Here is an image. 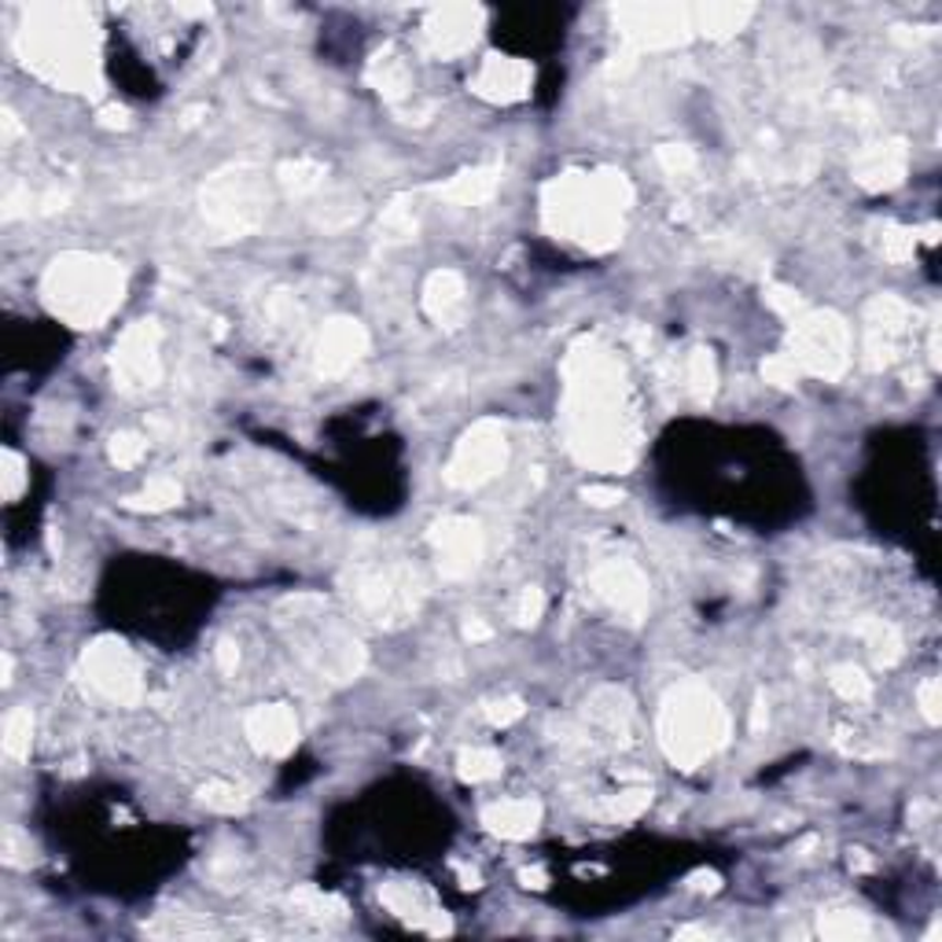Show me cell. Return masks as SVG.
I'll use <instances>...</instances> for the list:
<instances>
[{"mask_svg": "<svg viewBox=\"0 0 942 942\" xmlns=\"http://www.w3.org/2000/svg\"><path fill=\"white\" fill-rule=\"evenodd\" d=\"M122 291V280L111 266L89 258H70L52 269L48 299L56 310L75 324H97L114 310Z\"/></svg>", "mask_w": 942, "mask_h": 942, "instance_id": "6da1fadb", "label": "cell"}, {"mask_svg": "<svg viewBox=\"0 0 942 942\" xmlns=\"http://www.w3.org/2000/svg\"><path fill=\"white\" fill-rule=\"evenodd\" d=\"M718 707L710 704L707 696L688 699L682 707H670L666 718V744L674 748V755H682L685 762H696L699 755H707L710 744L718 740Z\"/></svg>", "mask_w": 942, "mask_h": 942, "instance_id": "7a4b0ae2", "label": "cell"}, {"mask_svg": "<svg viewBox=\"0 0 942 942\" xmlns=\"http://www.w3.org/2000/svg\"><path fill=\"white\" fill-rule=\"evenodd\" d=\"M806 369L821 372V375H836L846 361V335L836 321L814 317L803 324L799 332V354H795Z\"/></svg>", "mask_w": 942, "mask_h": 942, "instance_id": "3957f363", "label": "cell"}, {"mask_svg": "<svg viewBox=\"0 0 942 942\" xmlns=\"http://www.w3.org/2000/svg\"><path fill=\"white\" fill-rule=\"evenodd\" d=\"M501 460H505V438H501V431H494V427H479L475 435L464 438L449 479H453V483H464V486L483 483V479L494 475Z\"/></svg>", "mask_w": 942, "mask_h": 942, "instance_id": "277c9868", "label": "cell"}, {"mask_svg": "<svg viewBox=\"0 0 942 942\" xmlns=\"http://www.w3.org/2000/svg\"><path fill=\"white\" fill-rule=\"evenodd\" d=\"M89 677L103 696L122 699V704H133L141 696L137 670H133L130 655L119 652V648H97L89 655Z\"/></svg>", "mask_w": 942, "mask_h": 942, "instance_id": "5b68a950", "label": "cell"}, {"mask_svg": "<svg viewBox=\"0 0 942 942\" xmlns=\"http://www.w3.org/2000/svg\"><path fill=\"white\" fill-rule=\"evenodd\" d=\"M119 365L122 380L133 383V386H152L155 375H159V358H155V328L141 324V328L125 332L122 347H119Z\"/></svg>", "mask_w": 942, "mask_h": 942, "instance_id": "8992f818", "label": "cell"}, {"mask_svg": "<svg viewBox=\"0 0 942 942\" xmlns=\"http://www.w3.org/2000/svg\"><path fill=\"white\" fill-rule=\"evenodd\" d=\"M361 347H365V332L358 328V324H350V321L332 324L321 339V369H328V372L347 369V365L361 354Z\"/></svg>", "mask_w": 942, "mask_h": 942, "instance_id": "52a82bcc", "label": "cell"}, {"mask_svg": "<svg viewBox=\"0 0 942 942\" xmlns=\"http://www.w3.org/2000/svg\"><path fill=\"white\" fill-rule=\"evenodd\" d=\"M250 737L266 751H288L295 744V718L284 707H261L250 718Z\"/></svg>", "mask_w": 942, "mask_h": 942, "instance_id": "ba28073f", "label": "cell"}, {"mask_svg": "<svg viewBox=\"0 0 942 942\" xmlns=\"http://www.w3.org/2000/svg\"><path fill=\"white\" fill-rule=\"evenodd\" d=\"M438 546H442L446 571H468L479 557V534L471 523H446V530L438 534Z\"/></svg>", "mask_w": 942, "mask_h": 942, "instance_id": "9c48e42d", "label": "cell"}, {"mask_svg": "<svg viewBox=\"0 0 942 942\" xmlns=\"http://www.w3.org/2000/svg\"><path fill=\"white\" fill-rule=\"evenodd\" d=\"M906 170V152L898 144H887V148H873L857 166V181H865L868 188H884L895 184Z\"/></svg>", "mask_w": 942, "mask_h": 942, "instance_id": "30bf717a", "label": "cell"}, {"mask_svg": "<svg viewBox=\"0 0 942 942\" xmlns=\"http://www.w3.org/2000/svg\"><path fill=\"white\" fill-rule=\"evenodd\" d=\"M538 818L541 814L534 803H501L486 814L490 829L508 836V840H523V836H530L534 829H538Z\"/></svg>", "mask_w": 942, "mask_h": 942, "instance_id": "8fae6325", "label": "cell"}, {"mask_svg": "<svg viewBox=\"0 0 942 942\" xmlns=\"http://www.w3.org/2000/svg\"><path fill=\"white\" fill-rule=\"evenodd\" d=\"M479 89L490 92L494 100L523 97V89H527V70L512 59H494V63H486L483 78H479Z\"/></svg>", "mask_w": 942, "mask_h": 942, "instance_id": "7c38bea8", "label": "cell"}, {"mask_svg": "<svg viewBox=\"0 0 942 942\" xmlns=\"http://www.w3.org/2000/svg\"><path fill=\"white\" fill-rule=\"evenodd\" d=\"M427 306H431L435 317H449L453 310L464 306V288L453 273H438L431 284H427Z\"/></svg>", "mask_w": 942, "mask_h": 942, "instance_id": "4fadbf2b", "label": "cell"}, {"mask_svg": "<svg viewBox=\"0 0 942 942\" xmlns=\"http://www.w3.org/2000/svg\"><path fill=\"white\" fill-rule=\"evenodd\" d=\"M494 184H497V177H494V173L475 170V173L457 177V181L449 184L446 192L453 195V199H460V203H479V199H486L490 192H494Z\"/></svg>", "mask_w": 942, "mask_h": 942, "instance_id": "5bb4252c", "label": "cell"}, {"mask_svg": "<svg viewBox=\"0 0 942 942\" xmlns=\"http://www.w3.org/2000/svg\"><path fill=\"white\" fill-rule=\"evenodd\" d=\"M501 773V759L490 755V751H471V755H464V777L471 781H490Z\"/></svg>", "mask_w": 942, "mask_h": 942, "instance_id": "9a60e30c", "label": "cell"}, {"mask_svg": "<svg viewBox=\"0 0 942 942\" xmlns=\"http://www.w3.org/2000/svg\"><path fill=\"white\" fill-rule=\"evenodd\" d=\"M177 497H181V486L170 483V479H155V483L144 490V501H148V508H170Z\"/></svg>", "mask_w": 942, "mask_h": 942, "instance_id": "2e32d148", "label": "cell"}, {"mask_svg": "<svg viewBox=\"0 0 942 942\" xmlns=\"http://www.w3.org/2000/svg\"><path fill=\"white\" fill-rule=\"evenodd\" d=\"M832 685L840 688V693H843L846 699H854V696H868V682L862 677V670H851V666L836 670Z\"/></svg>", "mask_w": 942, "mask_h": 942, "instance_id": "e0dca14e", "label": "cell"}, {"mask_svg": "<svg viewBox=\"0 0 942 942\" xmlns=\"http://www.w3.org/2000/svg\"><path fill=\"white\" fill-rule=\"evenodd\" d=\"M26 732H30V715H23V710H19V715H12L8 718V751H12V755H23V744H26Z\"/></svg>", "mask_w": 942, "mask_h": 942, "instance_id": "ac0fdd59", "label": "cell"}, {"mask_svg": "<svg viewBox=\"0 0 942 942\" xmlns=\"http://www.w3.org/2000/svg\"><path fill=\"white\" fill-rule=\"evenodd\" d=\"M141 453H144V442H141V438H133V435L114 438V460H119V464H133V460H137Z\"/></svg>", "mask_w": 942, "mask_h": 942, "instance_id": "d6986e66", "label": "cell"}, {"mask_svg": "<svg viewBox=\"0 0 942 942\" xmlns=\"http://www.w3.org/2000/svg\"><path fill=\"white\" fill-rule=\"evenodd\" d=\"M766 380H773V383H781V386H788V383H795V361H766Z\"/></svg>", "mask_w": 942, "mask_h": 942, "instance_id": "ffe728a7", "label": "cell"}, {"mask_svg": "<svg viewBox=\"0 0 942 942\" xmlns=\"http://www.w3.org/2000/svg\"><path fill=\"white\" fill-rule=\"evenodd\" d=\"M19 483H23V475H19V460L8 453V457H4V490H8V501H15Z\"/></svg>", "mask_w": 942, "mask_h": 942, "instance_id": "44dd1931", "label": "cell"}, {"mask_svg": "<svg viewBox=\"0 0 942 942\" xmlns=\"http://www.w3.org/2000/svg\"><path fill=\"white\" fill-rule=\"evenodd\" d=\"M541 615V596L538 593H523V604H519V623H534Z\"/></svg>", "mask_w": 942, "mask_h": 942, "instance_id": "7402d4cb", "label": "cell"}]
</instances>
